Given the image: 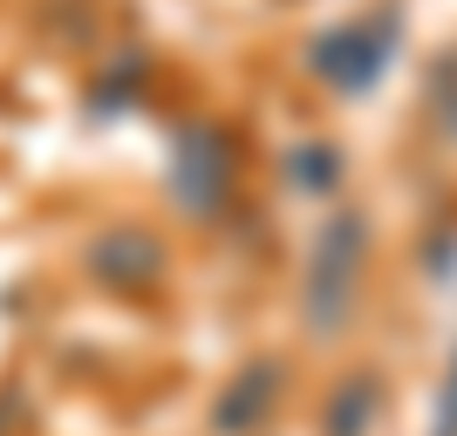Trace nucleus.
Instances as JSON below:
<instances>
[{
    "label": "nucleus",
    "instance_id": "1a4fd4ad",
    "mask_svg": "<svg viewBox=\"0 0 457 436\" xmlns=\"http://www.w3.org/2000/svg\"><path fill=\"white\" fill-rule=\"evenodd\" d=\"M437 436H457V361H451V382H444V402H437Z\"/></svg>",
    "mask_w": 457,
    "mask_h": 436
},
{
    "label": "nucleus",
    "instance_id": "f257e3e1",
    "mask_svg": "<svg viewBox=\"0 0 457 436\" xmlns=\"http://www.w3.org/2000/svg\"><path fill=\"white\" fill-rule=\"evenodd\" d=\"M369 252V218L362 211H335L321 232H314V252H307V280H301V307L314 334H342L348 307H355V266Z\"/></svg>",
    "mask_w": 457,
    "mask_h": 436
},
{
    "label": "nucleus",
    "instance_id": "423d86ee",
    "mask_svg": "<svg viewBox=\"0 0 457 436\" xmlns=\"http://www.w3.org/2000/svg\"><path fill=\"white\" fill-rule=\"evenodd\" d=\"M376 375H348L342 389H335V402H328V436H369V423H376Z\"/></svg>",
    "mask_w": 457,
    "mask_h": 436
},
{
    "label": "nucleus",
    "instance_id": "20e7f679",
    "mask_svg": "<svg viewBox=\"0 0 457 436\" xmlns=\"http://www.w3.org/2000/svg\"><path fill=\"white\" fill-rule=\"evenodd\" d=\"M89 273L103 286H151L157 273H164V239L144 226H110V232H96L89 239Z\"/></svg>",
    "mask_w": 457,
    "mask_h": 436
},
{
    "label": "nucleus",
    "instance_id": "6e6552de",
    "mask_svg": "<svg viewBox=\"0 0 457 436\" xmlns=\"http://www.w3.org/2000/svg\"><path fill=\"white\" fill-rule=\"evenodd\" d=\"M430 110H437V130L457 144V55L437 69V82H430Z\"/></svg>",
    "mask_w": 457,
    "mask_h": 436
},
{
    "label": "nucleus",
    "instance_id": "0eeeda50",
    "mask_svg": "<svg viewBox=\"0 0 457 436\" xmlns=\"http://www.w3.org/2000/svg\"><path fill=\"white\" fill-rule=\"evenodd\" d=\"M287 185L307 191V198L335 191L342 185V151H335V144H294V151H287Z\"/></svg>",
    "mask_w": 457,
    "mask_h": 436
},
{
    "label": "nucleus",
    "instance_id": "39448f33",
    "mask_svg": "<svg viewBox=\"0 0 457 436\" xmlns=\"http://www.w3.org/2000/svg\"><path fill=\"white\" fill-rule=\"evenodd\" d=\"M273 402H280V361H253L246 375H232V389L219 396L212 430H219V436H253V430H267Z\"/></svg>",
    "mask_w": 457,
    "mask_h": 436
},
{
    "label": "nucleus",
    "instance_id": "7ed1b4c3",
    "mask_svg": "<svg viewBox=\"0 0 457 436\" xmlns=\"http://www.w3.org/2000/svg\"><path fill=\"white\" fill-rule=\"evenodd\" d=\"M396 35H403L396 7H382L376 21H342V28L307 41V69L335 95H369L382 82V69H389V55H396Z\"/></svg>",
    "mask_w": 457,
    "mask_h": 436
},
{
    "label": "nucleus",
    "instance_id": "f03ea898",
    "mask_svg": "<svg viewBox=\"0 0 457 436\" xmlns=\"http://www.w3.org/2000/svg\"><path fill=\"white\" fill-rule=\"evenodd\" d=\"M232 185H239V144H232V130L212 123V116H191L171 144V198L191 218H219Z\"/></svg>",
    "mask_w": 457,
    "mask_h": 436
}]
</instances>
